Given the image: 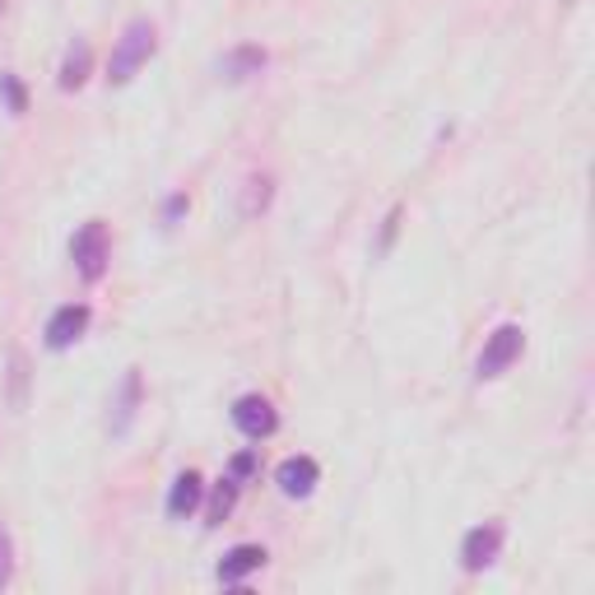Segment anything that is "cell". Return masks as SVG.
<instances>
[{"label":"cell","mask_w":595,"mask_h":595,"mask_svg":"<svg viewBox=\"0 0 595 595\" xmlns=\"http://www.w3.org/2000/svg\"><path fill=\"white\" fill-rule=\"evenodd\" d=\"M153 47H159V29H153L149 19H131L121 29L112 57H108V85H131L140 66L153 57Z\"/></svg>","instance_id":"obj_1"},{"label":"cell","mask_w":595,"mask_h":595,"mask_svg":"<svg viewBox=\"0 0 595 595\" xmlns=\"http://www.w3.org/2000/svg\"><path fill=\"white\" fill-rule=\"evenodd\" d=\"M70 261H75V270H80L89 284L102 279V270H108V261H112L108 224H102V219H89L80 232H75V238H70Z\"/></svg>","instance_id":"obj_2"},{"label":"cell","mask_w":595,"mask_h":595,"mask_svg":"<svg viewBox=\"0 0 595 595\" xmlns=\"http://www.w3.org/2000/svg\"><path fill=\"white\" fill-rule=\"evenodd\" d=\"M522 349H526V335H522V326H498L494 335H488V345H484L479 364H475L479 381H488V377H503V373L516 364V358H522Z\"/></svg>","instance_id":"obj_3"},{"label":"cell","mask_w":595,"mask_h":595,"mask_svg":"<svg viewBox=\"0 0 595 595\" xmlns=\"http://www.w3.org/2000/svg\"><path fill=\"white\" fill-rule=\"evenodd\" d=\"M498 549H503V526H498V522L475 526L470 535L460 539V563H465V573H479V567H488V563L498 558Z\"/></svg>","instance_id":"obj_4"},{"label":"cell","mask_w":595,"mask_h":595,"mask_svg":"<svg viewBox=\"0 0 595 595\" xmlns=\"http://www.w3.org/2000/svg\"><path fill=\"white\" fill-rule=\"evenodd\" d=\"M89 307L85 303H66V307H57L51 313V321H47V349H70L80 335L89 330Z\"/></svg>","instance_id":"obj_5"},{"label":"cell","mask_w":595,"mask_h":595,"mask_svg":"<svg viewBox=\"0 0 595 595\" xmlns=\"http://www.w3.org/2000/svg\"><path fill=\"white\" fill-rule=\"evenodd\" d=\"M232 424H238L242 437L261 443V437L275 433V405H270L266 396H242L238 405H232Z\"/></svg>","instance_id":"obj_6"},{"label":"cell","mask_w":595,"mask_h":595,"mask_svg":"<svg viewBox=\"0 0 595 595\" xmlns=\"http://www.w3.org/2000/svg\"><path fill=\"white\" fill-rule=\"evenodd\" d=\"M317 479H321V470H317L313 456H289V460H284L279 470H275V484H279L289 498H307V494L317 488Z\"/></svg>","instance_id":"obj_7"},{"label":"cell","mask_w":595,"mask_h":595,"mask_svg":"<svg viewBox=\"0 0 595 595\" xmlns=\"http://www.w3.org/2000/svg\"><path fill=\"white\" fill-rule=\"evenodd\" d=\"M215 70L224 75V80H232V85H238V80H251V75H261V70H266V51L256 47V42H242V47L224 51Z\"/></svg>","instance_id":"obj_8"},{"label":"cell","mask_w":595,"mask_h":595,"mask_svg":"<svg viewBox=\"0 0 595 595\" xmlns=\"http://www.w3.org/2000/svg\"><path fill=\"white\" fill-rule=\"evenodd\" d=\"M261 567H266V549L261 545H238V549H228L224 554V563H219V582L224 586H238L242 577H251V573H261Z\"/></svg>","instance_id":"obj_9"},{"label":"cell","mask_w":595,"mask_h":595,"mask_svg":"<svg viewBox=\"0 0 595 595\" xmlns=\"http://www.w3.org/2000/svg\"><path fill=\"white\" fill-rule=\"evenodd\" d=\"M136 409H140V373L131 368L121 377V391H117V400H112V419H108V428H112V437H121L126 428H131V419H136Z\"/></svg>","instance_id":"obj_10"},{"label":"cell","mask_w":595,"mask_h":595,"mask_svg":"<svg viewBox=\"0 0 595 595\" xmlns=\"http://www.w3.org/2000/svg\"><path fill=\"white\" fill-rule=\"evenodd\" d=\"M200 498H205V479L196 470L177 475L172 479V494H168V516H172V522H182V516H191L200 507Z\"/></svg>","instance_id":"obj_11"},{"label":"cell","mask_w":595,"mask_h":595,"mask_svg":"<svg viewBox=\"0 0 595 595\" xmlns=\"http://www.w3.org/2000/svg\"><path fill=\"white\" fill-rule=\"evenodd\" d=\"M89 66H93V47L85 38H75L70 51H66V61H61V75H57V85L70 93V89H80L89 80Z\"/></svg>","instance_id":"obj_12"},{"label":"cell","mask_w":595,"mask_h":595,"mask_svg":"<svg viewBox=\"0 0 595 595\" xmlns=\"http://www.w3.org/2000/svg\"><path fill=\"white\" fill-rule=\"evenodd\" d=\"M238 488H242V484H238V479H232V475H228V479H219V488H215V498H210V512H205V516H210V526H219V522H224V516L232 512V503H238Z\"/></svg>","instance_id":"obj_13"},{"label":"cell","mask_w":595,"mask_h":595,"mask_svg":"<svg viewBox=\"0 0 595 595\" xmlns=\"http://www.w3.org/2000/svg\"><path fill=\"white\" fill-rule=\"evenodd\" d=\"M0 98H6L10 117H23V112H29V93H23V85L14 80V75H0Z\"/></svg>","instance_id":"obj_14"},{"label":"cell","mask_w":595,"mask_h":595,"mask_svg":"<svg viewBox=\"0 0 595 595\" xmlns=\"http://www.w3.org/2000/svg\"><path fill=\"white\" fill-rule=\"evenodd\" d=\"M270 205V177H251L247 182V200H242V215L251 219V215H261Z\"/></svg>","instance_id":"obj_15"},{"label":"cell","mask_w":595,"mask_h":595,"mask_svg":"<svg viewBox=\"0 0 595 595\" xmlns=\"http://www.w3.org/2000/svg\"><path fill=\"white\" fill-rule=\"evenodd\" d=\"M10 577H14V539H10L6 522H0V591L10 586Z\"/></svg>","instance_id":"obj_16"},{"label":"cell","mask_w":595,"mask_h":595,"mask_svg":"<svg viewBox=\"0 0 595 595\" xmlns=\"http://www.w3.org/2000/svg\"><path fill=\"white\" fill-rule=\"evenodd\" d=\"M251 470H256V452H242V456H232V479H238V484H242Z\"/></svg>","instance_id":"obj_17"},{"label":"cell","mask_w":595,"mask_h":595,"mask_svg":"<svg viewBox=\"0 0 595 595\" xmlns=\"http://www.w3.org/2000/svg\"><path fill=\"white\" fill-rule=\"evenodd\" d=\"M182 210H187V196L182 191H177L168 205H163V224H177V219H182Z\"/></svg>","instance_id":"obj_18"},{"label":"cell","mask_w":595,"mask_h":595,"mask_svg":"<svg viewBox=\"0 0 595 595\" xmlns=\"http://www.w3.org/2000/svg\"><path fill=\"white\" fill-rule=\"evenodd\" d=\"M0 10H6V0H0Z\"/></svg>","instance_id":"obj_19"}]
</instances>
